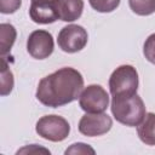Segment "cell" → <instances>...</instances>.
Returning <instances> with one entry per match:
<instances>
[{
    "label": "cell",
    "instance_id": "obj_1",
    "mask_svg": "<svg viewBox=\"0 0 155 155\" xmlns=\"http://www.w3.org/2000/svg\"><path fill=\"white\" fill-rule=\"evenodd\" d=\"M82 87L81 73L71 67H63L39 81L35 96L45 107L58 108L78 99Z\"/></svg>",
    "mask_w": 155,
    "mask_h": 155
},
{
    "label": "cell",
    "instance_id": "obj_2",
    "mask_svg": "<svg viewBox=\"0 0 155 155\" xmlns=\"http://www.w3.org/2000/svg\"><path fill=\"white\" fill-rule=\"evenodd\" d=\"M110 108L115 120L130 127L138 126L147 114L144 102L137 93L132 96H114Z\"/></svg>",
    "mask_w": 155,
    "mask_h": 155
},
{
    "label": "cell",
    "instance_id": "obj_3",
    "mask_svg": "<svg viewBox=\"0 0 155 155\" xmlns=\"http://www.w3.org/2000/svg\"><path fill=\"white\" fill-rule=\"evenodd\" d=\"M138 73L133 65L122 64L117 67L109 78L111 96H132L138 90Z\"/></svg>",
    "mask_w": 155,
    "mask_h": 155
},
{
    "label": "cell",
    "instance_id": "obj_4",
    "mask_svg": "<svg viewBox=\"0 0 155 155\" xmlns=\"http://www.w3.org/2000/svg\"><path fill=\"white\" fill-rule=\"evenodd\" d=\"M36 133L51 142H62L70 133L69 122L59 115H45L40 117L35 126Z\"/></svg>",
    "mask_w": 155,
    "mask_h": 155
},
{
    "label": "cell",
    "instance_id": "obj_5",
    "mask_svg": "<svg viewBox=\"0 0 155 155\" xmlns=\"http://www.w3.org/2000/svg\"><path fill=\"white\" fill-rule=\"evenodd\" d=\"M88 34L86 29L78 24H69L61 29L57 38L59 48L67 53H75L85 48L87 45Z\"/></svg>",
    "mask_w": 155,
    "mask_h": 155
},
{
    "label": "cell",
    "instance_id": "obj_6",
    "mask_svg": "<svg viewBox=\"0 0 155 155\" xmlns=\"http://www.w3.org/2000/svg\"><path fill=\"white\" fill-rule=\"evenodd\" d=\"M79 105L86 113H104L109 105V94L101 85H88L79 97Z\"/></svg>",
    "mask_w": 155,
    "mask_h": 155
},
{
    "label": "cell",
    "instance_id": "obj_7",
    "mask_svg": "<svg viewBox=\"0 0 155 155\" xmlns=\"http://www.w3.org/2000/svg\"><path fill=\"white\" fill-rule=\"evenodd\" d=\"M113 126L111 117L105 113H86L79 121V132L86 137L105 134Z\"/></svg>",
    "mask_w": 155,
    "mask_h": 155
},
{
    "label": "cell",
    "instance_id": "obj_8",
    "mask_svg": "<svg viewBox=\"0 0 155 155\" xmlns=\"http://www.w3.org/2000/svg\"><path fill=\"white\" fill-rule=\"evenodd\" d=\"M54 48L52 34L44 29L34 30L29 34L27 40V51L35 59L48 58Z\"/></svg>",
    "mask_w": 155,
    "mask_h": 155
},
{
    "label": "cell",
    "instance_id": "obj_9",
    "mask_svg": "<svg viewBox=\"0 0 155 155\" xmlns=\"http://www.w3.org/2000/svg\"><path fill=\"white\" fill-rule=\"evenodd\" d=\"M57 1L58 0H30L29 16L31 21L39 24H50L59 19Z\"/></svg>",
    "mask_w": 155,
    "mask_h": 155
},
{
    "label": "cell",
    "instance_id": "obj_10",
    "mask_svg": "<svg viewBox=\"0 0 155 155\" xmlns=\"http://www.w3.org/2000/svg\"><path fill=\"white\" fill-rule=\"evenodd\" d=\"M84 11V0H58V18L63 22H74L79 19Z\"/></svg>",
    "mask_w": 155,
    "mask_h": 155
},
{
    "label": "cell",
    "instance_id": "obj_11",
    "mask_svg": "<svg viewBox=\"0 0 155 155\" xmlns=\"http://www.w3.org/2000/svg\"><path fill=\"white\" fill-rule=\"evenodd\" d=\"M139 139L147 145H155V114L147 113L143 121L137 126Z\"/></svg>",
    "mask_w": 155,
    "mask_h": 155
},
{
    "label": "cell",
    "instance_id": "obj_12",
    "mask_svg": "<svg viewBox=\"0 0 155 155\" xmlns=\"http://www.w3.org/2000/svg\"><path fill=\"white\" fill-rule=\"evenodd\" d=\"M17 38L16 28L10 23H1L0 24V54L5 57L7 54Z\"/></svg>",
    "mask_w": 155,
    "mask_h": 155
},
{
    "label": "cell",
    "instance_id": "obj_13",
    "mask_svg": "<svg viewBox=\"0 0 155 155\" xmlns=\"http://www.w3.org/2000/svg\"><path fill=\"white\" fill-rule=\"evenodd\" d=\"M13 74L11 69L8 68V64L5 59V57H1V87H0V93L1 96H7L11 93L13 88Z\"/></svg>",
    "mask_w": 155,
    "mask_h": 155
},
{
    "label": "cell",
    "instance_id": "obj_14",
    "mask_svg": "<svg viewBox=\"0 0 155 155\" xmlns=\"http://www.w3.org/2000/svg\"><path fill=\"white\" fill-rule=\"evenodd\" d=\"M128 5L138 16H149L155 12V0H128Z\"/></svg>",
    "mask_w": 155,
    "mask_h": 155
},
{
    "label": "cell",
    "instance_id": "obj_15",
    "mask_svg": "<svg viewBox=\"0 0 155 155\" xmlns=\"http://www.w3.org/2000/svg\"><path fill=\"white\" fill-rule=\"evenodd\" d=\"M121 0H88L91 7L101 13H108L116 10Z\"/></svg>",
    "mask_w": 155,
    "mask_h": 155
},
{
    "label": "cell",
    "instance_id": "obj_16",
    "mask_svg": "<svg viewBox=\"0 0 155 155\" xmlns=\"http://www.w3.org/2000/svg\"><path fill=\"white\" fill-rule=\"evenodd\" d=\"M143 54L148 62L155 64V33L147 38L143 46Z\"/></svg>",
    "mask_w": 155,
    "mask_h": 155
},
{
    "label": "cell",
    "instance_id": "obj_17",
    "mask_svg": "<svg viewBox=\"0 0 155 155\" xmlns=\"http://www.w3.org/2000/svg\"><path fill=\"white\" fill-rule=\"evenodd\" d=\"M22 5V0H0V12L4 15L15 13L19 10Z\"/></svg>",
    "mask_w": 155,
    "mask_h": 155
},
{
    "label": "cell",
    "instance_id": "obj_18",
    "mask_svg": "<svg viewBox=\"0 0 155 155\" xmlns=\"http://www.w3.org/2000/svg\"><path fill=\"white\" fill-rule=\"evenodd\" d=\"M96 151H94V149L93 148H91L88 144H85V143H74V144H71L65 151H64V154H82V155H85V154H94Z\"/></svg>",
    "mask_w": 155,
    "mask_h": 155
},
{
    "label": "cell",
    "instance_id": "obj_19",
    "mask_svg": "<svg viewBox=\"0 0 155 155\" xmlns=\"http://www.w3.org/2000/svg\"><path fill=\"white\" fill-rule=\"evenodd\" d=\"M22 153H25V154H36V153L50 154V150H47L42 147H38L36 144H31V145H27V147H24V148H22L17 151V154H22Z\"/></svg>",
    "mask_w": 155,
    "mask_h": 155
}]
</instances>
